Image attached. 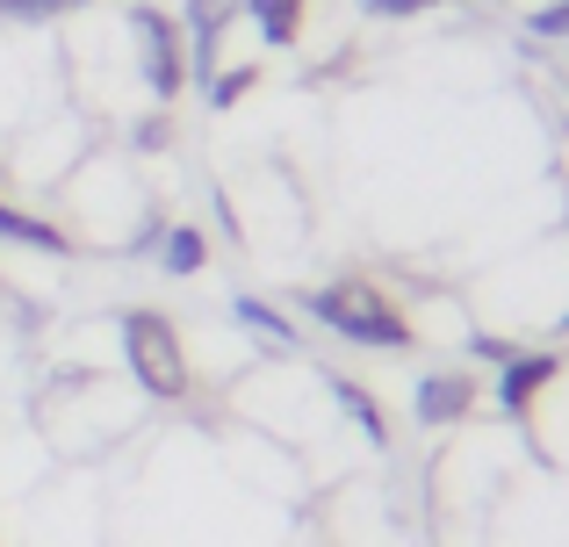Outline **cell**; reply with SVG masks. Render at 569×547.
I'll return each instance as SVG.
<instances>
[{
	"mask_svg": "<svg viewBox=\"0 0 569 547\" xmlns=\"http://www.w3.org/2000/svg\"><path fill=\"white\" fill-rule=\"evenodd\" d=\"M51 224L66 253H138L167 224V195L152 188V166L123 144H94L66 181L51 188Z\"/></svg>",
	"mask_w": 569,
	"mask_h": 547,
	"instance_id": "1",
	"label": "cell"
},
{
	"mask_svg": "<svg viewBox=\"0 0 569 547\" xmlns=\"http://www.w3.org/2000/svg\"><path fill=\"white\" fill-rule=\"evenodd\" d=\"M123 375L144 389V404H188L194 367L181 346V324L159 310H123Z\"/></svg>",
	"mask_w": 569,
	"mask_h": 547,
	"instance_id": "2",
	"label": "cell"
},
{
	"mask_svg": "<svg viewBox=\"0 0 569 547\" xmlns=\"http://www.w3.org/2000/svg\"><path fill=\"white\" fill-rule=\"evenodd\" d=\"M303 310L318 324H332L347 346H411V338H403V317H397V288H382V281L339 274V281H325V288H310Z\"/></svg>",
	"mask_w": 569,
	"mask_h": 547,
	"instance_id": "3",
	"label": "cell"
},
{
	"mask_svg": "<svg viewBox=\"0 0 569 547\" xmlns=\"http://www.w3.org/2000/svg\"><path fill=\"white\" fill-rule=\"evenodd\" d=\"M469 411H476V382L461 375V367L426 375V382H418V396H411V418L418 425H469Z\"/></svg>",
	"mask_w": 569,
	"mask_h": 547,
	"instance_id": "4",
	"label": "cell"
}]
</instances>
